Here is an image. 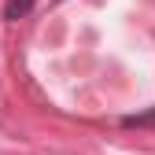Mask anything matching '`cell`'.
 I'll return each mask as SVG.
<instances>
[{
	"label": "cell",
	"instance_id": "cell-1",
	"mask_svg": "<svg viewBox=\"0 0 155 155\" xmlns=\"http://www.w3.org/2000/svg\"><path fill=\"white\" fill-rule=\"evenodd\" d=\"M30 8H33V0H8L4 15L8 18H22V15H30Z\"/></svg>",
	"mask_w": 155,
	"mask_h": 155
},
{
	"label": "cell",
	"instance_id": "cell-2",
	"mask_svg": "<svg viewBox=\"0 0 155 155\" xmlns=\"http://www.w3.org/2000/svg\"><path fill=\"white\" fill-rule=\"evenodd\" d=\"M126 126H155V111H144V114H129V118H126Z\"/></svg>",
	"mask_w": 155,
	"mask_h": 155
}]
</instances>
